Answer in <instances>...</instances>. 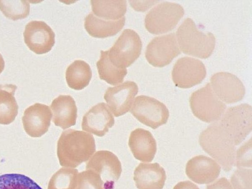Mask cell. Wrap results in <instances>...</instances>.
<instances>
[{
	"label": "cell",
	"instance_id": "1",
	"mask_svg": "<svg viewBox=\"0 0 252 189\" xmlns=\"http://www.w3.org/2000/svg\"><path fill=\"white\" fill-rule=\"evenodd\" d=\"M95 151L94 136L84 131L64 130L57 142V156L60 165L64 167H78L89 160Z\"/></svg>",
	"mask_w": 252,
	"mask_h": 189
},
{
	"label": "cell",
	"instance_id": "2",
	"mask_svg": "<svg viewBox=\"0 0 252 189\" xmlns=\"http://www.w3.org/2000/svg\"><path fill=\"white\" fill-rule=\"evenodd\" d=\"M199 143L203 150L217 161L224 171L231 170L235 163V145L218 121L200 133Z\"/></svg>",
	"mask_w": 252,
	"mask_h": 189
},
{
	"label": "cell",
	"instance_id": "3",
	"mask_svg": "<svg viewBox=\"0 0 252 189\" xmlns=\"http://www.w3.org/2000/svg\"><path fill=\"white\" fill-rule=\"evenodd\" d=\"M176 35L180 49L186 54L206 59L215 49L216 38L214 34L199 31L191 18H187L183 21L177 31Z\"/></svg>",
	"mask_w": 252,
	"mask_h": 189
},
{
	"label": "cell",
	"instance_id": "4",
	"mask_svg": "<svg viewBox=\"0 0 252 189\" xmlns=\"http://www.w3.org/2000/svg\"><path fill=\"white\" fill-rule=\"evenodd\" d=\"M252 119V106L244 103L228 108L218 122L236 146L251 132Z\"/></svg>",
	"mask_w": 252,
	"mask_h": 189
},
{
	"label": "cell",
	"instance_id": "5",
	"mask_svg": "<svg viewBox=\"0 0 252 189\" xmlns=\"http://www.w3.org/2000/svg\"><path fill=\"white\" fill-rule=\"evenodd\" d=\"M189 104L193 115L206 123H215L220 119L226 106L213 92L210 83L191 94Z\"/></svg>",
	"mask_w": 252,
	"mask_h": 189
},
{
	"label": "cell",
	"instance_id": "6",
	"mask_svg": "<svg viewBox=\"0 0 252 189\" xmlns=\"http://www.w3.org/2000/svg\"><path fill=\"white\" fill-rule=\"evenodd\" d=\"M184 14L183 7L178 3L164 1L158 4L146 14L144 23L147 30L154 34L173 30Z\"/></svg>",
	"mask_w": 252,
	"mask_h": 189
},
{
	"label": "cell",
	"instance_id": "7",
	"mask_svg": "<svg viewBox=\"0 0 252 189\" xmlns=\"http://www.w3.org/2000/svg\"><path fill=\"white\" fill-rule=\"evenodd\" d=\"M142 43L139 35L134 30L125 29L107 50L111 63L120 68H126L139 57Z\"/></svg>",
	"mask_w": 252,
	"mask_h": 189
},
{
	"label": "cell",
	"instance_id": "8",
	"mask_svg": "<svg viewBox=\"0 0 252 189\" xmlns=\"http://www.w3.org/2000/svg\"><path fill=\"white\" fill-rule=\"evenodd\" d=\"M130 113L143 124L156 129L165 124L169 112L166 106L155 98L141 95L134 99Z\"/></svg>",
	"mask_w": 252,
	"mask_h": 189
},
{
	"label": "cell",
	"instance_id": "9",
	"mask_svg": "<svg viewBox=\"0 0 252 189\" xmlns=\"http://www.w3.org/2000/svg\"><path fill=\"white\" fill-rule=\"evenodd\" d=\"M86 169L94 171L102 180L105 189H113L122 171L121 163L112 152L101 150L95 152L87 162Z\"/></svg>",
	"mask_w": 252,
	"mask_h": 189
},
{
	"label": "cell",
	"instance_id": "10",
	"mask_svg": "<svg viewBox=\"0 0 252 189\" xmlns=\"http://www.w3.org/2000/svg\"><path fill=\"white\" fill-rule=\"evenodd\" d=\"M181 53L174 33L154 38L148 44L145 57L150 64L161 67Z\"/></svg>",
	"mask_w": 252,
	"mask_h": 189
},
{
	"label": "cell",
	"instance_id": "11",
	"mask_svg": "<svg viewBox=\"0 0 252 189\" xmlns=\"http://www.w3.org/2000/svg\"><path fill=\"white\" fill-rule=\"evenodd\" d=\"M206 70L200 60L189 57L178 60L172 71V80L180 88H191L200 84L205 78Z\"/></svg>",
	"mask_w": 252,
	"mask_h": 189
},
{
	"label": "cell",
	"instance_id": "12",
	"mask_svg": "<svg viewBox=\"0 0 252 189\" xmlns=\"http://www.w3.org/2000/svg\"><path fill=\"white\" fill-rule=\"evenodd\" d=\"M210 82L213 92L223 103H235L241 100L245 95V88L243 83L230 73H216L211 77Z\"/></svg>",
	"mask_w": 252,
	"mask_h": 189
},
{
	"label": "cell",
	"instance_id": "13",
	"mask_svg": "<svg viewBox=\"0 0 252 189\" xmlns=\"http://www.w3.org/2000/svg\"><path fill=\"white\" fill-rule=\"evenodd\" d=\"M138 87L133 81H126L117 86L108 87L104 98L115 117L122 116L130 110Z\"/></svg>",
	"mask_w": 252,
	"mask_h": 189
},
{
	"label": "cell",
	"instance_id": "14",
	"mask_svg": "<svg viewBox=\"0 0 252 189\" xmlns=\"http://www.w3.org/2000/svg\"><path fill=\"white\" fill-rule=\"evenodd\" d=\"M24 41L28 47L37 54L50 51L55 43V33L45 22L33 20L25 26Z\"/></svg>",
	"mask_w": 252,
	"mask_h": 189
},
{
	"label": "cell",
	"instance_id": "15",
	"mask_svg": "<svg viewBox=\"0 0 252 189\" xmlns=\"http://www.w3.org/2000/svg\"><path fill=\"white\" fill-rule=\"evenodd\" d=\"M52 113L50 107L36 103L24 111L22 123L24 130L31 137H40L48 130Z\"/></svg>",
	"mask_w": 252,
	"mask_h": 189
},
{
	"label": "cell",
	"instance_id": "16",
	"mask_svg": "<svg viewBox=\"0 0 252 189\" xmlns=\"http://www.w3.org/2000/svg\"><path fill=\"white\" fill-rule=\"evenodd\" d=\"M113 115L108 105L98 103L93 106L83 117L82 129L99 137H102L114 125Z\"/></svg>",
	"mask_w": 252,
	"mask_h": 189
},
{
	"label": "cell",
	"instance_id": "17",
	"mask_svg": "<svg viewBox=\"0 0 252 189\" xmlns=\"http://www.w3.org/2000/svg\"><path fill=\"white\" fill-rule=\"evenodd\" d=\"M220 169V165L212 158L199 155L188 161L186 173L194 182L207 184L214 182L219 177Z\"/></svg>",
	"mask_w": 252,
	"mask_h": 189
},
{
	"label": "cell",
	"instance_id": "18",
	"mask_svg": "<svg viewBox=\"0 0 252 189\" xmlns=\"http://www.w3.org/2000/svg\"><path fill=\"white\" fill-rule=\"evenodd\" d=\"M128 146L134 157L143 162L152 161L157 152V143L152 133L143 128L132 131Z\"/></svg>",
	"mask_w": 252,
	"mask_h": 189
},
{
	"label": "cell",
	"instance_id": "19",
	"mask_svg": "<svg viewBox=\"0 0 252 189\" xmlns=\"http://www.w3.org/2000/svg\"><path fill=\"white\" fill-rule=\"evenodd\" d=\"M166 179L164 169L158 163H140L133 174L138 189H162Z\"/></svg>",
	"mask_w": 252,
	"mask_h": 189
},
{
	"label": "cell",
	"instance_id": "20",
	"mask_svg": "<svg viewBox=\"0 0 252 189\" xmlns=\"http://www.w3.org/2000/svg\"><path fill=\"white\" fill-rule=\"evenodd\" d=\"M51 108L54 124L63 129L76 124L77 108L73 97L69 95H60L52 102Z\"/></svg>",
	"mask_w": 252,
	"mask_h": 189
},
{
	"label": "cell",
	"instance_id": "21",
	"mask_svg": "<svg viewBox=\"0 0 252 189\" xmlns=\"http://www.w3.org/2000/svg\"><path fill=\"white\" fill-rule=\"evenodd\" d=\"M125 23V17L117 21H107L95 16L91 12L85 18L84 27L92 36L105 38L117 34Z\"/></svg>",
	"mask_w": 252,
	"mask_h": 189
},
{
	"label": "cell",
	"instance_id": "22",
	"mask_svg": "<svg viewBox=\"0 0 252 189\" xmlns=\"http://www.w3.org/2000/svg\"><path fill=\"white\" fill-rule=\"evenodd\" d=\"M17 88L11 84L0 85V124H10L18 114V106L14 97Z\"/></svg>",
	"mask_w": 252,
	"mask_h": 189
},
{
	"label": "cell",
	"instance_id": "23",
	"mask_svg": "<svg viewBox=\"0 0 252 189\" xmlns=\"http://www.w3.org/2000/svg\"><path fill=\"white\" fill-rule=\"evenodd\" d=\"M92 12L96 17L107 21H117L126 11V1L91 0Z\"/></svg>",
	"mask_w": 252,
	"mask_h": 189
},
{
	"label": "cell",
	"instance_id": "24",
	"mask_svg": "<svg viewBox=\"0 0 252 189\" xmlns=\"http://www.w3.org/2000/svg\"><path fill=\"white\" fill-rule=\"evenodd\" d=\"M91 68L86 62L75 60L66 68L65 79L68 86L75 90H81L87 87L91 79Z\"/></svg>",
	"mask_w": 252,
	"mask_h": 189
},
{
	"label": "cell",
	"instance_id": "25",
	"mask_svg": "<svg viewBox=\"0 0 252 189\" xmlns=\"http://www.w3.org/2000/svg\"><path fill=\"white\" fill-rule=\"evenodd\" d=\"M99 77L112 85L121 84L126 75V68H120L110 61L108 52L101 51L100 59L96 63Z\"/></svg>",
	"mask_w": 252,
	"mask_h": 189
},
{
	"label": "cell",
	"instance_id": "26",
	"mask_svg": "<svg viewBox=\"0 0 252 189\" xmlns=\"http://www.w3.org/2000/svg\"><path fill=\"white\" fill-rule=\"evenodd\" d=\"M78 174L76 169L60 168L50 179L48 189H75Z\"/></svg>",
	"mask_w": 252,
	"mask_h": 189
},
{
	"label": "cell",
	"instance_id": "27",
	"mask_svg": "<svg viewBox=\"0 0 252 189\" xmlns=\"http://www.w3.org/2000/svg\"><path fill=\"white\" fill-rule=\"evenodd\" d=\"M0 189H42L30 177L18 173L0 175Z\"/></svg>",
	"mask_w": 252,
	"mask_h": 189
},
{
	"label": "cell",
	"instance_id": "28",
	"mask_svg": "<svg viewBox=\"0 0 252 189\" xmlns=\"http://www.w3.org/2000/svg\"><path fill=\"white\" fill-rule=\"evenodd\" d=\"M30 6L27 0H0V10L7 18L16 20L25 18L30 13Z\"/></svg>",
	"mask_w": 252,
	"mask_h": 189
},
{
	"label": "cell",
	"instance_id": "29",
	"mask_svg": "<svg viewBox=\"0 0 252 189\" xmlns=\"http://www.w3.org/2000/svg\"><path fill=\"white\" fill-rule=\"evenodd\" d=\"M75 189H105L100 176L92 170L78 173Z\"/></svg>",
	"mask_w": 252,
	"mask_h": 189
},
{
	"label": "cell",
	"instance_id": "30",
	"mask_svg": "<svg viewBox=\"0 0 252 189\" xmlns=\"http://www.w3.org/2000/svg\"><path fill=\"white\" fill-rule=\"evenodd\" d=\"M252 169H237L230 178L233 189H252Z\"/></svg>",
	"mask_w": 252,
	"mask_h": 189
},
{
	"label": "cell",
	"instance_id": "31",
	"mask_svg": "<svg viewBox=\"0 0 252 189\" xmlns=\"http://www.w3.org/2000/svg\"><path fill=\"white\" fill-rule=\"evenodd\" d=\"M252 145L250 138L236 153L234 165L238 168L252 167Z\"/></svg>",
	"mask_w": 252,
	"mask_h": 189
},
{
	"label": "cell",
	"instance_id": "32",
	"mask_svg": "<svg viewBox=\"0 0 252 189\" xmlns=\"http://www.w3.org/2000/svg\"><path fill=\"white\" fill-rule=\"evenodd\" d=\"M206 189H233L232 186L224 177H222L207 186Z\"/></svg>",
	"mask_w": 252,
	"mask_h": 189
},
{
	"label": "cell",
	"instance_id": "33",
	"mask_svg": "<svg viewBox=\"0 0 252 189\" xmlns=\"http://www.w3.org/2000/svg\"><path fill=\"white\" fill-rule=\"evenodd\" d=\"M173 189H200L195 184L190 181H186L177 184Z\"/></svg>",
	"mask_w": 252,
	"mask_h": 189
},
{
	"label": "cell",
	"instance_id": "34",
	"mask_svg": "<svg viewBox=\"0 0 252 189\" xmlns=\"http://www.w3.org/2000/svg\"><path fill=\"white\" fill-rule=\"evenodd\" d=\"M5 63L4 59L0 53V74L1 73V72L3 71L4 68Z\"/></svg>",
	"mask_w": 252,
	"mask_h": 189
}]
</instances>
